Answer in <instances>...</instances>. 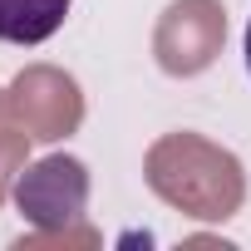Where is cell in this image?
<instances>
[{
  "instance_id": "6da1fadb",
  "label": "cell",
  "mask_w": 251,
  "mask_h": 251,
  "mask_svg": "<svg viewBox=\"0 0 251 251\" xmlns=\"http://www.w3.org/2000/svg\"><path fill=\"white\" fill-rule=\"evenodd\" d=\"M143 182L153 187V197H163L173 212H182L192 222H231L246 202V173H241L236 153H226L222 143L187 133V128L163 133L148 148Z\"/></svg>"
},
{
  "instance_id": "7a4b0ae2",
  "label": "cell",
  "mask_w": 251,
  "mask_h": 251,
  "mask_svg": "<svg viewBox=\"0 0 251 251\" xmlns=\"http://www.w3.org/2000/svg\"><path fill=\"white\" fill-rule=\"evenodd\" d=\"M15 207L35 226L15 246H40V241H64V246H99V231L84 226L89 207V168L69 153H50L15 177Z\"/></svg>"
},
{
  "instance_id": "3957f363",
  "label": "cell",
  "mask_w": 251,
  "mask_h": 251,
  "mask_svg": "<svg viewBox=\"0 0 251 251\" xmlns=\"http://www.w3.org/2000/svg\"><path fill=\"white\" fill-rule=\"evenodd\" d=\"M5 113L15 118V128L30 133V143H59L84 123L79 79L54 64H30L5 89Z\"/></svg>"
},
{
  "instance_id": "277c9868",
  "label": "cell",
  "mask_w": 251,
  "mask_h": 251,
  "mask_svg": "<svg viewBox=\"0 0 251 251\" xmlns=\"http://www.w3.org/2000/svg\"><path fill=\"white\" fill-rule=\"evenodd\" d=\"M222 40H226L222 0H173L153 30V59L163 74L192 79V74L212 69V59L222 54Z\"/></svg>"
},
{
  "instance_id": "5b68a950",
  "label": "cell",
  "mask_w": 251,
  "mask_h": 251,
  "mask_svg": "<svg viewBox=\"0 0 251 251\" xmlns=\"http://www.w3.org/2000/svg\"><path fill=\"white\" fill-rule=\"evenodd\" d=\"M74 0H0V40L5 45H45L64 20Z\"/></svg>"
},
{
  "instance_id": "8992f818",
  "label": "cell",
  "mask_w": 251,
  "mask_h": 251,
  "mask_svg": "<svg viewBox=\"0 0 251 251\" xmlns=\"http://www.w3.org/2000/svg\"><path fill=\"white\" fill-rule=\"evenodd\" d=\"M30 158V133L25 128H0V202L15 192V173Z\"/></svg>"
},
{
  "instance_id": "52a82bcc",
  "label": "cell",
  "mask_w": 251,
  "mask_h": 251,
  "mask_svg": "<svg viewBox=\"0 0 251 251\" xmlns=\"http://www.w3.org/2000/svg\"><path fill=\"white\" fill-rule=\"evenodd\" d=\"M246 69H251V25H246Z\"/></svg>"
},
{
  "instance_id": "ba28073f",
  "label": "cell",
  "mask_w": 251,
  "mask_h": 251,
  "mask_svg": "<svg viewBox=\"0 0 251 251\" xmlns=\"http://www.w3.org/2000/svg\"><path fill=\"white\" fill-rule=\"evenodd\" d=\"M0 113H5V89H0Z\"/></svg>"
}]
</instances>
